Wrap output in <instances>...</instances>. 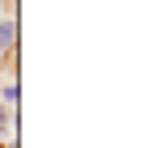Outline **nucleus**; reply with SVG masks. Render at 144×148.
Returning a JSON list of instances; mask_svg holds the SVG:
<instances>
[{"label": "nucleus", "instance_id": "obj_1", "mask_svg": "<svg viewBox=\"0 0 144 148\" xmlns=\"http://www.w3.org/2000/svg\"><path fill=\"white\" fill-rule=\"evenodd\" d=\"M13 47H17V17L0 13V55H13Z\"/></svg>", "mask_w": 144, "mask_h": 148}, {"label": "nucleus", "instance_id": "obj_2", "mask_svg": "<svg viewBox=\"0 0 144 148\" xmlns=\"http://www.w3.org/2000/svg\"><path fill=\"white\" fill-rule=\"evenodd\" d=\"M0 97L9 106H17V80H9V85H0Z\"/></svg>", "mask_w": 144, "mask_h": 148}, {"label": "nucleus", "instance_id": "obj_3", "mask_svg": "<svg viewBox=\"0 0 144 148\" xmlns=\"http://www.w3.org/2000/svg\"><path fill=\"white\" fill-rule=\"evenodd\" d=\"M13 127V110H4V106H0V131H9Z\"/></svg>", "mask_w": 144, "mask_h": 148}]
</instances>
